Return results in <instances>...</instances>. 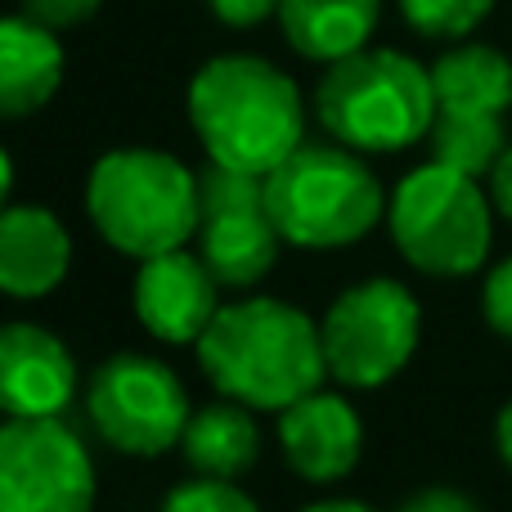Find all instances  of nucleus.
<instances>
[{
	"label": "nucleus",
	"mask_w": 512,
	"mask_h": 512,
	"mask_svg": "<svg viewBox=\"0 0 512 512\" xmlns=\"http://www.w3.org/2000/svg\"><path fill=\"white\" fill-rule=\"evenodd\" d=\"M194 355L216 396L239 400L256 414H279L328 378L319 324L301 306L265 292L225 301Z\"/></svg>",
	"instance_id": "obj_1"
},
{
	"label": "nucleus",
	"mask_w": 512,
	"mask_h": 512,
	"mask_svg": "<svg viewBox=\"0 0 512 512\" xmlns=\"http://www.w3.org/2000/svg\"><path fill=\"white\" fill-rule=\"evenodd\" d=\"M189 126L207 162L270 176L306 144V99L283 68L261 54H216L189 81Z\"/></svg>",
	"instance_id": "obj_2"
},
{
	"label": "nucleus",
	"mask_w": 512,
	"mask_h": 512,
	"mask_svg": "<svg viewBox=\"0 0 512 512\" xmlns=\"http://www.w3.org/2000/svg\"><path fill=\"white\" fill-rule=\"evenodd\" d=\"M86 216L131 261L189 248L198 234V171L167 149H108L86 176Z\"/></svg>",
	"instance_id": "obj_3"
},
{
	"label": "nucleus",
	"mask_w": 512,
	"mask_h": 512,
	"mask_svg": "<svg viewBox=\"0 0 512 512\" xmlns=\"http://www.w3.org/2000/svg\"><path fill=\"white\" fill-rule=\"evenodd\" d=\"M265 203L288 248L337 252L387 221V189L346 144L306 140L265 176Z\"/></svg>",
	"instance_id": "obj_4"
},
{
	"label": "nucleus",
	"mask_w": 512,
	"mask_h": 512,
	"mask_svg": "<svg viewBox=\"0 0 512 512\" xmlns=\"http://www.w3.org/2000/svg\"><path fill=\"white\" fill-rule=\"evenodd\" d=\"M315 117L355 153H400L427 140L436 122L432 68L405 50H355L328 63L315 86Z\"/></svg>",
	"instance_id": "obj_5"
},
{
	"label": "nucleus",
	"mask_w": 512,
	"mask_h": 512,
	"mask_svg": "<svg viewBox=\"0 0 512 512\" xmlns=\"http://www.w3.org/2000/svg\"><path fill=\"white\" fill-rule=\"evenodd\" d=\"M387 230L396 252L432 279H468L490 261L495 203L477 176L441 162L414 167L387 198Z\"/></svg>",
	"instance_id": "obj_6"
},
{
	"label": "nucleus",
	"mask_w": 512,
	"mask_h": 512,
	"mask_svg": "<svg viewBox=\"0 0 512 512\" xmlns=\"http://www.w3.org/2000/svg\"><path fill=\"white\" fill-rule=\"evenodd\" d=\"M328 378L342 391H378L409 369L423 342V306L400 279L373 274L328 301L319 319Z\"/></svg>",
	"instance_id": "obj_7"
},
{
	"label": "nucleus",
	"mask_w": 512,
	"mask_h": 512,
	"mask_svg": "<svg viewBox=\"0 0 512 512\" xmlns=\"http://www.w3.org/2000/svg\"><path fill=\"white\" fill-rule=\"evenodd\" d=\"M189 391L171 364L144 351H117L86 378V418L95 436L126 459H162L180 450L189 427Z\"/></svg>",
	"instance_id": "obj_8"
},
{
	"label": "nucleus",
	"mask_w": 512,
	"mask_h": 512,
	"mask_svg": "<svg viewBox=\"0 0 512 512\" xmlns=\"http://www.w3.org/2000/svg\"><path fill=\"white\" fill-rule=\"evenodd\" d=\"M283 234L265 203V176L207 162L198 171V234L194 252L207 261L216 283L230 292H252L279 265Z\"/></svg>",
	"instance_id": "obj_9"
},
{
	"label": "nucleus",
	"mask_w": 512,
	"mask_h": 512,
	"mask_svg": "<svg viewBox=\"0 0 512 512\" xmlns=\"http://www.w3.org/2000/svg\"><path fill=\"white\" fill-rule=\"evenodd\" d=\"M95 499V459L63 418H0V512H95Z\"/></svg>",
	"instance_id": "obj_10"
},
{
	"label": "nucleus",
	"mask_w": 512,
	"mask_h": 512,
	"mask_svg": "<svg viewBox=\"0 0 512 512\" xmlns=\"http://www.w3.org/2000/svg\"><path fill=\"white\" fill-rule=\"evenodd\" d=\"M221 306V283L194 248L162 252L135 265L131 310L144 333L162 346H198Z\"/></svg>",
	"instance_id": "obj_11"
},
{
	"label": "nucleus",
	"mask_w": 512,
	"mask_h": 512,
	"mask_svg": "<svg viewBox=\"0 0 512 512\" xmlns=\"http://www.w3.org/2000/svg\"><path fill=\"white\" fill-rule=\"evenodd\" d=\"M77 360L68 342L32 319L0 324V418L41 423L63 418L77 396Z\"/></svg>",
	"instance_id": "obj_12"
},
{
	"label": "nucleus",
	"mask_w": 512,
	"mask_h": 512,
	"mask_svg": "<svg viewBox=\"0 0 512 512\" xmlns=\"http://www.w3.org/2000/svg\"><path fill=\"white\" fill-rule=\"evenodd\" d=\"M279 454L292 468V477H301L306 486H337L342 477H351L360 468L364 454V418L342 391H310V396L292 400L288 409H279Z\"/></svg>",
	"instance_id": "obj_13"
},
{
	"label": "nucleus",
	"mask_w": 512,
	"mask_h": 512,
	"mask_svg": "<svg viewBox=\"0 0 512 512\" xmlns=\"http://www.w3.org/2000/svg\"><path fill=\"white\" fill-rule=\"evenodd\" d=\"M72 270V234L50 207L9 203L0 212V292L14 301H41L63 288Z\"/></svg>",
	"instance_id": "obj_14"
},
{
	"label": "nucleus",
	"mask_w": 512,
	"mask_h": 512,
	"mask_svg": "<svg viewBox=\"0 0 512 512\" xmlns=\"http://www.w3.org/2000/svg\"><path fill=\"white\" fill-rule=\"evenodd\" d=\"M63 41L27 14L0 18V122L32 117L63 86Z\"/></svg>",
	"instance_id": "obj_15"
},
{
	"label": "nucleus",
	"mask_w": 512,
	"mask_h": 512,
	"mask_svg": "<svg viewBox=\"0 0 512 512\" xmlns=\"http://www.w3.org/2000/svg\"><path fill=\"white\" fill-rule=\"evenodd\" d=\"M180 454L194 468V477L239 481L261 463V423L256 409L239 400H207L189 414V427L180 436Z\"/></svg>",
	"instance_id": "obj_16"
},
{
	"label": "nucleus",
	"mask_w": 512,
	"mask_h": 512,
	"mask_svg": "<svg viewBox=\"0 0 512 512\" xmlns=\"http://www.w3.org/2000/svg\"><path fill=\"white\" fill-rule=\"evenodd\" d=\"M382 0H279L288 45L310 63H337L378 32Z\"/></svg>",
	"instance_id": "obj_17"
},
{
	"label": "nucleus",
	"mask_w": 512,
	"mask_h": 512,
	"mask_svg": "<svg viewBox=\"0 0 512 512\" xmlns=\"http://www.w3.org/2000/svg\"><path fill=\"white\" fill-rule=\"evenodd\" d=\"M432 90L441 113H495L512 108V59L495 45L459 41L432 63Z\"/></svg>",
	"instance_id": "obj_18"
},
{
	"label": "nucleus",
	"mask_w": 512,
	"mask_h": 512,
	"mask_svg": "<svg viewBox=\"0 0 512 512\" xmlns=\"http://www.w3.org/2000/svg\"><path fill=\"white\" fill-rule=\"evenodd\" d=\"M427 144H432V162L481 180L504 158L508 126H504V117H495V113H441V108H436Z\"/></svg>",
	"instance_id": "obj_19"
},
{
	"label": "nucleus",
	"mask_w": 512,
	"mask_h": 512,
	"mask_svg": "<svg viewBox=\"0 0 512 512\" xmlns=\"http://www.w3.org/2000/svg\"><path fill=\"white\" fill-rule=\"evenodd\" d=\"M499 0H400V14L427 41H463L490 18Z\"/></svg>",
	"instance_id": "obj_20"
},
{
	"label": "nucleus",
	"mask_w": 512,
	"mask_h": 512,
	"mask_svg": "<svg viewBox=\"0 0 512 512\" xmlns=\"http://www.w3.org/2000/svg\"><path fill=\"white\" fill-rule=\"evenodd\" d=\"M158 512H261V504L239 486L221 477H189L162 495Z\"/></svg>",
	"instance_id": "obj_21"
},
{
	"label": "nucleus",
	"mask_w": 512,
	"mask_h": 512,
	"mask_svg": "<svg viewBox=\"0 0 512 512\" xmlns=\"http://www.w3.org/2000/svg\"><path fill=\"white\" fill-rule=\"evenodd\" d=\"M481 315L504 342H512V256L490 265L486 283H481Z\"/></svg>",
	"instance_id": "obj_22"
},
{
	"label": "nucleus",
	"mask_w": 512,
	"mask_h": 512,
	"mask_svg": "<svg viewBox=\"0 0 512 512\" xmlns=\"http://www.w3.org/2000/svg\"><path fill=\"white\" fill-rule=\"evenodd\" d=\"M18 5H23V14L36 18L41 27L63 32V27H77V23H86L90 14H99L104 0H18Z\"/></svg>",
	"instance_id": "obj_23"
},
{
	"label": "nucleus",
	"mask_w": 512,
	"mask_h": 512,
	"mask_svg": "<svg viewBox=\"0 0 512 512\" xmlns=\"http://www.w3.org/2000/svg\"><path fill=\"white\" fill-rule=\"evenodd\" d=\"M396 512H481V504L472 495H463V490H454V486H423V490H414Z\"/></svg>",
	"instance_id": "obj_24"
},
{
	"label": "nucleus",
	"mask_w": 512,
	"mask_h": 512,
	"mask_svg": "<svg viewBox=\"0 0 512 512\" xmlns=\"http://www.w3.org/2000/svg\"><path fill=\"white\" fill-rule=\"evenodd\" d=\"M212 14L230 27H256L279 14V0H212Z\"/></svg>",
	"instance_id": "obj_25"
},
{
	"label": "nucleus",
	"mask_w": 512,
	"mask_h": 512,
	"mask_svg": "<svg viewBox=\"0 0 512 512\" xmlns=\"http://www.w3.org/2000/svg\"><path fill=\"white\" fill-rule=\"evenodd\" d=\"M490 203H495V212L512 221V144L504 149V158L495 162V171H490Z\"/></svg>",
	"instance_id": "obj_26"
},
{
	"label": "nucleus",
	"mask_w": 512,
	"mask_h": 512,
	"mask_svg": "<svg viewBox=\"0 0 512 512\" xmlns=\"http://www.w3.org/2000/svg\"><path fill=\"white\" fill-rule=\"evenodd\" d=\"M495 450H499V459H504V468L512 472V400L495 418Z\"/></svg>",
	"instance_id": "obj_27"
},
{
	"label": "nucleus",
	"mask_w": 512,
	"mask_h": 512,
	"mask_svg": "<svg viewBox=\"0 0 512 512\" xmlns=\"http://www.w3.org/2000/svg\"><path fill=\"white\" fill-rule=\"evenodd\" d=\"M297 512H378V508L364 504V499H342V495H333V499H315V504H306V508H297Z\"/></svg>",
	"instance_id": "obj_28"
},
{
	"label": "nucleus",
	"mask_w": 512,
	"mask_h": 512,
	"mask_svg": "<svg viewBox=\"0 0 512 512\" xmlns=\"http://www.w3.org/2000/svg\"><path fill=\"white\" fill-rule=\"evenodd\" d=\"M9 189H14V162H9V153L0 149V212L9 207Z\"/></svg>",
	"instance_id": "obj_29"
}]
</instances>
